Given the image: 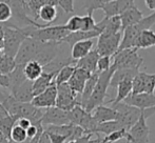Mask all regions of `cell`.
Masks as SVG:
<instances>
[{"label": "cell", "instance_id": "32", "mask_svg": "<svg viewBox=\"0 0 155 143\" xmlns=\"http://www.w3.org/2000/svg\"><path fill=\"white\" fill-rule=\"evenodd\" d=\"M75 64H70V65H65L58 71V73L55 76V83L56 85H60V84L68 83L70 78L72 77L74 71H75Z\"/></svg>", "mask_w": 155, "mask_h": 143}, {"label": "cell", "instance_id": "3", "mask_svg": "<svg viewBox=\"0 0 155 143\" xmlns=\"http://www.w3.org/2000/svg\"><path fill=\"white\" fill-rule=\"evenodd\" d=\"M114 71L115 68L111 65V68L108 71L99 73L97 83H96L92 95H91L90 99L84 107V110L88 113H92L94 108L104 104V99L108 96V87L110 86V80Z\"/></svg>", "mask_w": 155, "mask_h": 143}, {"label": "cell", "instance_id": "41", "mask_svg": "<svg viewBox=\"0 0 155 143\" xmlns=\"http://www.w3.org/2000/svg\"><path fill=\"white\" fill-rule=\"evenodd\" d=\"M57 6L67 14L74 13V1L73 0H57Z\"/></svg>", "mask_w": 155, "mask_h": 143}, {"label": "cell", "instance_id": "14", "mask_svg": "<svg viewBox=\"0 0 155 143\" xmlns=\"http://www.w3.org/2000/svg\"><path fill=\"white\" fill-rule=\"evenodd\" d=\"M124 103L130 106L139 108V110H147L155 106V95L154 94H130L123 101Z\"/></svg>", "mask_w": 155, "mask_h": 143}, {"label": "cell", "instance_id": "35", "mask_svg": "<svg viewBox=\"0 0 155 143\" xmlns=\"http://www.w3.org/2000/svg\"><path fill=\"white\" fill-rule=\"evenodd\" d=\"M10 141L14 142V143H25L28 141L27 138V132L23 129L19 127L18 125L15 124L14 127L12 129L10 135Z\"/></svg>", "mask_w": 155, "mask_h": 143}, {"label": "cell", "instance_id": "2", "mask_svg": "<svg viewBox=\"0 0 155 143\" xmlns=\"http://www.w3.org/2000/svg\"><path fill=\"white\" fill-rule=\"evenodd\" d=\"M112 108L115 112H117V114H118L117 121H119L123 124L126 131L131 129L141 117H145L146 119H148L155 114V106L147 108V110H139V108L130 106L124 102L112 105Z\"/></svg>", "mask_w": 155, "mask_h": 143}, {"label": "cell", "instance_id": "18", "mask_svg": "<svg viewBox=\"0 0 155 143\" xmlns=\"http://www.w3.org/2000/svg\"><path fill=\"white\" fill-rule=\"evenodd\" d=\"M57 73H45L43 72L39 78H37L35 81L32 82V92L33 96L43 93L49 86H51L53 83H55V76Z\"/></svg>", "mask_w": 155, "mask_h": 143}, {"label": "cell", "instance_id": "50", "mask_svg": "<svg viewBox=\"0 0 155 143\" xmlns=\"http://www.w3.org/2000/svg\"><path fill=\"white\" fill-rule=\"evenodd\" d=\"M89 143H102V137H99V136H98V137L94 138V139L91 138Z\"/></svg>", "mask_w": 155, "mask_h": 143}, {"label": "cell", "instance_id": "23", "mask_svg": "<svg viewBox=\"0 0 155 143\" xmlns=\"http://www.w3.org/2000/svg\"><path fill=\"white\" fill-rule=\"evenodd\" d=\"M99 55L96 52V49H92L86 57L81 58L80 60L75 62V68H81L87 72H89L90 74L96 73V66H97V61Z\"/></svg>", "mask_w": 155, "mask_h": 143}, {"label": "cell", "instance_id": "36", "mask_svg": "<svg viewBox=\"0 0 155 143\" xmlns=\"http://www.w3.org/2000/svg\"><path fill=\"white\" fill-rule=\"evenodd\" d=\"M94 30H98L96 27V22L93 18L92 13H87V15L81 16V30L80 32H90Z\"/></svg>", "mask_w": 155, "mask_h": 143}, {"label": "cell", "instance_id": "12", "mask_svg": "<svg viewBox=\"0 0 155 143\" xmlns=\"http://www.w3.org/2000/svg\"><path fill=\"white\" fill-rule=\"evenodd\" d=\"M40 124L42 125V126H47V125L70 124L69 112L62 110L56 106L47 108V110H45L43 117L41 118Z\"/></svg>", "mask_w": 155, "mask_h": 143}, {"label": "cell", "instance_id": "26", "mask_svg": "<svg viewBox=\"0 0 155 143\" xmlns=\"http://www.w3.org/2000/svg\"><path fill=\"white\" fill-rule=\"evenodd\" d=\"M98 76H99V73L96 72V73H93L92 75L90 76V78L87 80L86 85H84V91H82V93L79 96V104L82 108L86 107L87 103H88L89 99H90L91 95H92L94 87H95L96 83H97Z\"/></svg>", "mask_w": 155, "mask_h": 143}, {"label": "cell", "instance_id": "45", "mask_svg": "<svg viewBox=\"0 0 155 143\" xmlns=\"http://www.w3.org/2000/svg\"><path fill=\"white\" fill-rule=\"evenodd\" d=\"M47 133V132H45ZM51 140V143H65L67 142V138L62 137L59 135H55V134H48Z\"/></svg>", "mask_w": 155, "mask_h": 143}, {"label": "cell", "instance_id": "9", "mask_svg": "<svg viewBox=\"0 0 155 143\" xmlns=\"http://www.w3.org/2000/svg\"><path fill=\"white\" fill-rule=\"evenodd\" d=\"M150 129L147 124V119L141 117L131 129L127 131V143H149L150 142Z\"/></svg>", "mask_w": 155, "mask_h": 143}, {"label": "cell", "instance_id": "40", "mask_svg": "<svg viewBox=\"0 0 155 143\" xmlns=\"http://www.w3.org/2000/svg\"><path fill=\"white\" fill-rule=\"evenodd\" d=\"M112 65V61H111V57L108 56H99L97 61V66H96V71L98 73H102V72L108 71Z\"/></svg>", "mask_w": 155, "mask_h": 143}, {"label": "cell", "instance_id": "21", "mask_svg": "<svg viewBox=\"0 0 155 143\" xmlns=\"http://www.w3.org/2000/svg\"><path fill=\"white\" fill-rule=\"evenodd\" d=\"M94 46V41L92 40H84L79 41V42L75 43L73 46L71 47V59L73 61H78L81 58L86 57L89 53L93 49Z\"/></svg>", "mask_w": 155, "mask_h": 143}, {"label": "cell", "instance_id": "49", "mask_svg": "<svg viewBox=\"0 0 155 143\" xmlns=\"http://www.w3.org/2000/svg\"><path fill=\"white\" fill-rule=\"evenodd\" d=\"M145 4L149 10L155 12V0H145Z\"/></svg>", "mask_w": 155, "mask_h": 143}, {"label": "cell", "instance_id": "13", "mask_svg": "<svg viewBox=\"0 0 155 143\" xmlns=\"http://www.w3.org/2000/svg\"><path fill=\"white\" fill-rule=\"evenodd\" d=\"M56 99H57V86L56 83H53L43 93L35 96L31 103L38 108L47 110V108L56 106Z\"/></svg>", "mask_w": 155, "mask_h": 143}, {"label": "cell", "instance_id": "24", "mask_svg": "<svg viewBox=\"0 0 155 143\" xmlns=\"http://www.w3.org/2000/svg\"><path fill=\"white\" fill-rule=\"evenodd\" d=\"M139 73V70H133V68H121V70H115L110 80L111 87H116L120 82L126 80H133V78Z\"/></svg>", "mask_w": 155, "mask_h": 143}, {"label": "cell", "instance_id": "11", "mask_svg": "<svg viewBox=\"0 0 155 143\" xmlns=\"http://www.w3.org/2000/svg\"><path fill=\"white\" fill-rule=\"evenodd\" d=\"M123 34L118 33L113 36H99L96 45V52L99 56L112 57L119 49Z\"/></svg>", "mask_w": 155, "mask_h": 143}, {"label": "cell", "instance_id": "33", "mask_svg": "<svg viewBox=\"0 0 155 143\" xmlns=\"http://www.w3.org/2000/svg\"><path fill=\"white\" fill-rule=\"evenodd\" d=\"M17 120H18V118L10 116V115L0 119V133L5 138H8V140H10V135L11 132H12V129L16 124Z\"/></svg>", "mask_w": 155, "mask_h": 143}, {"label": "cell", "instance_id": "10", "mask_svg": "<svg viewBox=\"0 0 155 143\" xmlns=\"http://www.w3.org/2000/svg\"><path fill=\"white\" fill-rule=\"evenodd\" d=\"M155 91V74H148L139 72L132 80V93L131 94H154Z\"/></svg>", "mask_w": 155, "mask_h": 143}, {"label": "cell", "instance_id": "34", "mask_svg": "<svg viewBox=\"0 0 155 143\" xmlns=\"http://www.w3.org/2000/svg\"><path fill=\"white\" fill-rule=\"evenodd\" d=\"M15 68H16V63L14 58L8 57L5 55H2L0 57V74L10 75Z\"/></svg>", "mask_w": 155, "mask_h": 143}, {"label": "cell", "instance_id": "19", "mask_svg": "<svg viewBox=\"0 0 155 143\" xmlns=\"http://www.w3.org/2000/svg\"><path fill=\"white\" fill-rule=\"evenodd\" d=\"M58 17V11H57V0H50V2L39 10L37 20L40 19L45 24H51L52 22L56 20Z\"/></svg>", "mask_w": 155, "mask_h": 143}, {"label": "cell", "instance_id": "27", "mask_svg": "<svg viewBox=\"0 0 155 143\" xmlns=\"http://www.w3.org/2000/svg\"><path fill=\"white\" fill-rule=\"evenodd\" d=\"M152 46H155V32L152 30L141 32L133 44V49H136L137 51L139 49H148Z\"/></svg>", "mask_w": 155, "mask_h": 143}, {"label": "cell", "instance_id": "30", "mask_svg": "<svg viewBox=\"0 0 155 143\" xmlns=\"http://www.w3.org/2000/svg\"><path fill=\"white\" fill-rule=\"evenodd\" d=\"M117 95L114 100H110L109 102H112V105H115L117 103L123 102L124 99L132 93V80H126L123 81L116 86Z\"/></svg>", "mask_w": 155, "mask_h": 143}, {"label": "cell", "instance_id": "15", "mask_svg": "<svg viewBox=\"0 0 155 143\" xmlns=\"http://www.w3.org/2000/svg\"><path fill=\"white\" fill-rule=\"evenodd\" d=\"M134 2L135 1H133V0H113V1L104 0L100 10L104 11V15H106L104 17L119 16L127 8L134 5Z\"/></svg>", "mask_w": 155, "mask_h": 143}, {"label": "cell", "instance_id": "5", "mask_svg": "<svg viewBox=\"0 0 155 143\" xmlns=\"http://www.w3.org/2000/svg\"><path fill=\"white\" fill-rule=\"evenodd\" d=\"M154 24H155V12H153L149 16L143 17L135 25L127 27L124 31V35L121 36V41H120V44H119L118 51L126 49H133V44H134L136 38L139 36V34L141 32L146 31V30H151V27Z\"/></svg>", "mask_w": 155, "mask_h": 143}, {"label": "cell", "instance_id": "44", "mask_svg": "<svg viewBox=\"0 0 155 143\" xmlns=\"http://www.w3.org/2000/svg\"><path fill=\"white\" fill-rule=\"evenodd\" d=\"M16 125H18L19 127H21V129H23L25 131H27V129L32 125V122L25 118H19L16 122Z\"/></svg>", "mask_w": 155, "mask_h": 143}, {"label": "cell", "instance_id": "28", "mask_svg": "<svg viewBox=\"0 0 155 143\" xmlns=\"http://www.w3.org/2000/svg\"><path fill=\"white\" fill-rule=\"evenodd\" d=\"M8 78H10L8 93H10V95H12L19 86H21L27 81V79L25 77V74H23V65H16V68L8 75Z\"/></svg>", "mask_w": 155, "mask_h": 143}, {"label": "cell", "instance_id": "4", "mask_svg": "<svg viewBox=\"0 0 155 143\" xmlns=\"http://www.w3.org/2000/svg\"><path fill=\"white\" fill-rule=\"evenodd\" d=\"M28 35L40 42H61L70 34V32L63 25H47L41 29L34 27H25Z\"/></svg>", "mask_w": 155, "mask_h": 143}, {"label": "cell", "instance_id": "1", "mask_svg": "<svg viewBox=\"0 0 155 143\" xmlns=\"http://www.w3.org/2000/svg\"><path fill=\"white\" fill-rule=\"evenodd\" d=\"M3 29V55L11 58H15L20 45L29 37L25 27H19L13 23L2 24Z\"/></svg>", "mask_w": 155, "mask_h": 143}, {"label": "cell", "instance_id": "42", "mask_svg": "<svg viewBox=\"0 0 155 143\" xmlns=\"http://www.w3.org/2000/svg\"><path fill=\"white\" fill-rule=\"evenodd\" d=\"M84 6L86 8L87 13H92L95 10L101 8L102 4H104V0H96V1H84Z\"/></svg>", "mask_w": 155, "mask_h": 143}, {"label": "cell", "instance_id": "53", "mask_svg": "<svg viewBox=\"0 0 155 143\" xmlns=\"http://www.w3.org/2000/svg\"><path fill=\"white\" fill-rule=\"evenodd\" d=\"M2 118V116H1V115H0V119H1Z\"/></svg>", "mask_w": 155, "mask_h": 143}, {"label": "cell", "instance_id": "37", "mask_svg": "<svg viewBox=\"0 0 155 143\" xmlns=\"http://www.w3.org/2000/svg\"><path fill=\"white\" fill-rule=\"evenodd\" d=\"M12 8L8 1H0V24H4L12 18Z\"/></svg>", "mask_w": 155, "mask_h": 143}, {"label": "cell", "instance_id": "39", "mask_svg": "<svg viewBox=\"0 0 155 143\" xmlns=\"http://www.w3.org/2000/svg\"><path fill=\"white\" fill-rule=\"evenodd\" d=\"M127 131L126 129H120V131L114 132V133L110 134V135H107L106 137H102V143H114L119 141L120 139L126 138Z\"/></svg>", "mask_w": 155, "mask_h": 143}, {"label": "cell", "instance_id": "48", "mask_svg": "<svg viewBox=\"0 0 155 143\" xmlns=\"http://www.w3.org/2000/svg\"><path fill=\"white\" fill-rule=\"evenodd\" d=\"M10 96V93L8 92V91L3 90V88L0 87V103H2L4 100H5L8 97Z\"/></svg>", "mask_w": 155, "mask_h": 143}, {"label": "cell", "instance_id": "17", "mask_svg": "<svg viewBox=\"0 0 155 143\" xmlns=\"http://www.w3.org/2000/svg\"><path fill=\"white\" fill-rule=\"evenodd\" d=\"M119 18H120L121 22V31L124 32L127 27H132V25H135L136 23H138L143 18V15L134 4V5L127 8L123 14L119 15Z\"/></svg>", "mask_w": 155, "mask_h": 143}, {"label": "cell", "instance_id": "6", "mask_svg": "<svg viewBox=\"0 0 155 143\" xmlns=\"http://www.w3.org/2000/svg\"><path fill=\"white\" fill-rule=\"evenodd\" d=\"M112 57L113 59H111V61L115 70H121V68L139 70L143 63V58L138 55L136 49H126L117 51Z\"/></svg>", "mask_w": 155, "mask_h": 143}, {"label": "cell", "instance_id": "46", "mask_svg": "<svg viewBox=\"0 0 155 143\" xmlns=\"http://www.w3.org/2000/svg\"><path fill=\"white\" fill-rule=\"evenodd\" d=\"M93 135H84L82 136L81 138H78V139L76 140H72V141H67L65 143H89V141H90V139L92 138Z\"/></svg>", "mask_w": 155, "mask_h": 143}, {"label": "cell", "instance_id": "31", "mask_svg": "<svg viewBox=\"0 0 155 143\" xmlns=\"http://www.w3.org/2000/svg\"><path fill=\"white\" fill-rule=\"evenodd\" d=\"M124 129V126L119 121L113 120V121H108V122L99 123L97 125V129H96L95 134L96 135H99V134H104V135H110V134L114 133V132L120 131Z\"/></svg>", "mask_w": 155, "mask_h": 143}, {"label": "cell", "instance_id": "16", "mask_svg": "<svg viewBox=\"0 0 155 143\" xmlns=\"http://www.w3.org/2000/svg\"><path fill=\"white\" fill-rule=\"evenodd\" d=\"M92 74H90L89 72L81 70V68H75L72 77L70 78L69 82H68V85L71 87V90L75 93L77 96H80V94L84 91V87L86 85L87 80L90 78V76Z\"/></svg>", "mask_w": 155, "mask_h": 143}, {"label": "cell", "instance_id": "51", "mask_svg": "<svg viewBox=\"0 0 155 143\" xmlns=\"http://www.w3.org/2000/svg\"><path fill=\"white\" fill-rule=\"evenodd\" d=\"M0 143H10V140L5 138L1 133H0Z\"/></svg>", "mask_w": 155, "mask_h": 143}, {"label": "cell", "instance_id": "43", "mask_svg": "<svg viewBox=\"0 0 155 143\" xmlns=\"http://www.w3.org/2000/svg\"><path fill=\"white\" fill-rule=\"evenodd\" d=\"M0 87L8 92V88H10V78H8V75L0 74Z\"/></svg>", "mask_w": 155, "mask_h": 143}, {"label": "cell", "instance_id": "25", "mask_svg": "<svg viewBox=\"0 0 155 143\" xmlns=\"http://www.w3.org/2000/svg\"><path fill=\"white\" fill-rule=\"evenodd\" d=\"M11 96L16 101H18V102L30 103L33 100V98H34L33 92H32V82L27 80V81L21 86H19Z\"/></svg>", "mask_w": 155, "mask_h": 143}, {"label": "cell", "instance_id": "22", "mask_svg": "<svg viewBox=\"0 0 155 143\" xmlns=\"http://www.w3.org/2000/svg\"><path fill=\"white\" fill-rule=\"evenodd\" d=\"M100 31L99 30H94V31L90 32H75V33H70L69 35L65 37L64 39L61 41L62 43L69 45L70 47L73 46L75 43L79 42V41H84V40H92L95 37H99Z\"/></svg>", "mask_w": 155, "mask_h": 143}, {"label": "cell", "instance_id": "7", "mask_svg": "<svg viewBox=\"0 0 155 143\" xmlns=\"http://www.w3.org/2000/svg\"><path fill=\"white\" fill-rule=\"evenodd\" d=\"M42 43L43 42H40L36 39L28 37L20 45L16 57L14 58L16 65H25L28 62L33 61L38 54Z\"/></svg>", "mask_w": 155, "mask_h": 143}, {"label": "cell", "instance_id": "29", "mask_svg": "<svg viewBox=\"0 0 155 143\" xmlns=\"http://www.w3.org/2000/svg\"><path fill=\"white\" fill-rule=\"evenodd\" d=\"M43 73V66L40 65L38 62L36 61H30L23 65V74L25 77L29 81H35L37 78L41 76Z\"/></svg>", "mask_w": 155, "mask_h": 143}, {"label": "cell", "instance_id": "20", "mask_svg": "<svg viewBox=\"0 0 155 143\" xmlns=\"http://www.w3.org/2000/svg\"><path fill=\"white\" fill-rule=\"evenodd\" d=\"M92 117L94 118V120L99 124V123H104V122H108V121H113V120H117L118 119V114L117 112H115L112 107L106 106V105H99L96 108L93 110Z\"/></svg>", "mask_w": 155, "mask_h": 143}, {"label": "cell", "instance_id": "47", "mask_svg": "<svg viewBox=\"0 0 155 143\" xmlns=\"http://www.w3.org/2000/svg\"><path fill=\"white\" fill-rule=\"evenodd\" d=\"M38 143H51L49 135H48V133H45V131H42V133H41L40 136H39Z\"/></svg>", "mask_w": 155, "mask_h": 143}, {"label": "cell", "instance_id": "8", "mask_svg": "<svg viewBox=\"0 0 155 143\" xmlns=\"http://www.w3.org/2000/svg\"><path fill=\"white\" fill-rule=\"evenodd\" d=\"M57 86V99H56V107L65 112H70L72 108L79 104V96L71 90L68 83L60 84Z\"/></svg>", "mask_w": 155, "mask_h": 143}, {"label": "cell", "instance_id": "38", "mask_svg": "<svg viewBox=\"0 0 155 143\" xmlns=\"http://www.w3.org/2000/svg\"><path fill=\"white\" fill-rule=\"evenodd\" d=\"M65 29L70 32V33H75V32H79L81 30V16H72L67 23L64 24Z\"/></svg>", "mask_w": 155, "mask_h": 143}, {"label": "cell", "instance_id": "52", "mask_svg": "<svg viewBox=\"0 0 155 143\" xmlns=\"http://www.w3.org/2000/svg\"><path fill=\"white\" fill-rule=\"evenodd\" d=\"M2 55H3V53H2V52H1V51H0V57H1V56H2Z\"/></svg>", "mask_w": 155, "mask_h": 143}]
</instances>
